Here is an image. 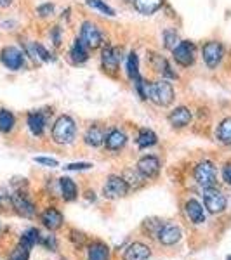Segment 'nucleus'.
Returning a JSON list of instances; mask_svg holds the SVG:
<instances>
[{
  "label": "nucleus",
  "instance_id": "nucleus-23",
  "mask_svg": "<svg viewBox=\"0 0 231 260\" xmlns=\"http://www.w3.org/2000/svg\"><path fill=\"white\" fill-rule=\"evenodd\" d=\"M60 187H61V194L66 201H73L77 198V186L70 177H63L60 179Z\"/></svg>",
  "mask_w": 231,
  "mask_h": 260
},
{
  "label": "nucleus",
  "instance_id": "nucleus-8",
  "mask_svg": "<svg viewBox=\"0 0 231 260\" xmlns=\"http://www.w3.org/2000/svg\"><path fill=\"white\" fill-rule=\"evenodd\" d=\"M80 39L89 49H98L99 45L103 44V37H101L98 26H96L94 23H91V21H85V23L82 24Z\"/></svg>",
  "mask_w": 231,
  "mask_h": 260
},
{
  "label": "nucleus",
  "instance_id": "nucleus-19",
  "mask_svg": "<svg viewBox=\"0 0 231 260\" xmlns=\"http://www.w3.org/2000/svg\"><path fill=\"white\" fill-rule=\"evenodd\" d=\"M70 56H71V59L75 62H78V64H80V62H85L89 59V47L83 44L82 39H77L73 42V47L70 50Z\"/></svg>",
  "mask_w": 231,
  "mask_h": 260
},
{
  "label": "nucleus",
  "instance_id": "nucleus-21",
  "mask_svg": "<svg viewBox=\"0 0 231 260\" xmlns=\"http://www.w3.org/2000/svg\"><path fill=\"white\" fill-rule=\"evenodd\" d=\"M163 0H134V6H136V9L141 12V14H153V12H157L158 9L162 7Z\"/></svg>",
  "mask_w": 231,
  "mask_h": 260
},
{
  "label": "nucleus",
  "instance_id": "nucleus-41",
  "mask_svg": "<svg viewBox=\"0 0 231 260\" xmlns=\"http://www.w3.org/2000/svg\"><path fill=\"white\" fill-rule=\"evenodd\" d=\"M52 40H54V45H60L61 44V30L57 26L52 30Z\"/></svg>",
  "mask_w": 231,
  "mask_h": 260
},
{
  "label": "nucleus",
  "instance_id": "nucleus-26",
  "mask_svg": "<svg viewBox=\"0 0 231 260\" xmlns=\"http://www.w3.org/2000/svg\"><path fill=\"white\" fill-rule=\"evenodd\" d=\"M217 139L226 146L231 144V118L221 121V125L217 127Z\"/></svg>",
  "mask_w": 231,
  "mask_h": 260
},
{
  "label": "nucleus",
  "instance_id": "nucleus-20",
  "mask_svg": "<svg viewBox=\"0 0 231 260\" xmlns=\"http://www.w3.org/2000/svg\"><path fill=\"white\" fill-rule=\"evenodd\" d=\"M28 127L33 136H42L45 128V116L40 111H33L28 115Z\"/></svg>",
  "mask_w": 231,
  "mask_h": 260
},
{
  "label": "nucleus",
  "instance_id": "nucleus-29",
  "mask_svg": "<svg viewBox=\"0 0 231 260\" xmlns=\"http://www.w3.org/2000/svg\"><path fill=\"white\" fill-rule=\"evenodd\" d=\"M40 241V233L37 229H28L26 233L21 236V241H19V245H23L24 248H28V250H32V246L35 245V243H39Z\"/></svg>",
  "mask_w": 231,
  "mask_h": 260
},
{
  "label": "nucleus",
  "instance_id": "nucleus-2",
  "mask_svg": "<svg viewBox=\"0 0 231 260\" xmlns=\"http://www.w3.org/2000/svg\"><path fill=\"white\" fill-rule=\"evenodd\" d=\"M77 134V125L70 116H60L52 127V139L57 144H70L75 139Z\"/></svg>",
  "mask_w": 231,
  "mask_h": 260
},
{
  "label": "nucleus",
  "instance_id": "nucleus-18",
  "mask_svg": "<svg viewBox=\"0 0 231 260\" xmlns=\"http://www.w3.org/2000/svg\"><path fill=\"white\" fill-rule=\"evenodd\" d=\"M125 142H127V136H125L124 132H120V130H111V132H108V136L104 137V144L111 151L122 149L125 146Z\"/></svg>",
  "mask_w": 231,
  "mask_h": 260
},
{
  "label": "nucleus",
  "instance_id": "nucleus-25",
  "mask_svg": "<svg viewBox=\"0 0 231 260\" xmlns=\"http://www.w3.org/2000/svg\"><path fill=\"white\" fill-rule=\"evenodd\" d=\"M85 142L92 148H98L104 142V132L99 127H91L85 134Z\"/></svg>",
  "mask_w": 231,
  "mask_h": 260
},
{
  "label": "nucleus",
  "instance_id": "nucleus-39",
  "mask_svg": "<svg viewBox=\"0 0 231 260\" xmlns=\"http://www.w3.org/2000/svg\"><path fill=\"white\" fill-rule=\"evenodd\" d=\"M40 243L42 245H45L49 250H56V240H54V236H47V238H40Z\"/></svg>",
  "mask_w": 231,
  "mask_h": 260
},
{
  "label": "nucleus",
  "instance_id": "nucleus-4",
  "mask_svg": "<svg viewBox=\"0 0 231 260\" xmlns=\"http://www.w3.org/2000/svg\"><path fill=\"white\" fill-rule=\"evenodd\" d=\"M204 203H205V208L211 213H221V212H224L228 201H226V196L222 194L219 189H216V187H207V189H204Z\"/></svg>",
  "mask_w": 231,
  "mask_h": 260
},
{
  "label": "nucleus",
  "instance_id": "nucleus-27",
  "mask_svg": "<svg viewBox=\"0 0 231 260\" xmlns=\"http://www.w3.org/2000/svg\"><path fill=\"white\" fill-rule=\"evenodd\" d=\"M14 123H16V118L11 111L7 110H0V132L7 134L14 128Z\"/></svg>",
  "mask_w": 231,
  "mask_h": 260
},
{
  "label": "nucleus",
  "instance_id": "nucleus-43",
  "mask_svg": "<svg viewBox=\"0 0 231 260\" xmlns=\"http://www.w3.org/2000/svg\"><path fill=\"white\" fill-rule=\"evenodd\" d=\"M226 260H231V255H229V257H228V258H226Z\"/></svg>",
  "mask_w": 231,
  "mask_h": 260
},
{
  "label": "nucleus",
  "instance_id": "nucleus-14",
  "mask_svg": "<svg viewBox=\"0 0 231 260\" xmlns=\"http://www.w3.org/2000/svg\"><path fill=\"white\" fill-rule=\"evenodd\" d=\"M169 121H170V125L174 128H183V127H186V125H190V121H191V111L188 110V108H176L174 111L169 115Z\"/></svg>",
  "mask_w": 231,
  "mask_h": 260
},
{
  "label": "nucleus",
  "instance_id": "nucleus-35",
  "mask_svg": "<svg viewBox=\"0 0 231 260\" xmlns=\"http://www.w3.org/2000/svg\"><path fill=\"white\" fill-rule=\"evenodd\" d=\"M30 258V250L24 248L23 245L16 246L14 250H12V253L9 255V260H28Z\"/></svg>",
  "mask_w": 231,
  "mask_h": 260
},
{
  "label": "nucleus",
  "instance_id": "nucleus-38",
  "mask_svg": "<svg viewBox=\"0 0 231 260\" xmlns=\"http://www.w3.org/2000/svg\"><path fill=\"white\" fill-rule=\"evenodd\" d=\"M37 163H40V165H45V167H50V169H54V167H57V160H54V158H44V156H39L35 158Z\"/></svg>",
  "mask_w": 231,
  "mask_h": 260
},
{
  "label": "nucleus",
  "instance_id": "nucleus-10",
  "mask_svg": "<svg viewBox=\"0 0 231 260\" xmlns=\"http://www.w3.org/2000/svg\"><path fill=\"white\" fill-rule=\"evenodd\" d=\"M120 59H122L120 49L111 47V45L104 47L103 56H101V61H103V68H104V71H110V73H115V71L119 70Z\"/></svg>",
  "mask_w": 231,
  "mask_h": 260
},
{
  "label": "nucleus",
  "instance_id": "nucleus-16",
  "mask_svg": "<svg viewBox=\"0 0 231 260\" xmlns=\"http://www.w3.org/2000/svg\"><path fill=\"white\" fill-rule=\"evenodd\" d=\"M184 210H186V215L190 217V220L193 224H204L205 222L204 207H201L196 200H188L186 205H184Z\"/></svg>",
  "mask_w": 231,
  "mask_h": 260
},
{
  "label": "nucleus",
  "instance_id": "nucleus-13",
  "mask_svg": "<svg viewBox=\"0 0 231 260\" xmlns=\"http://www.w3.org/2000/svg\"><path fill=\"white\" fill-rule=\"evenodd\" d=\"M157 236L162 245L170 246V245H176V243L181 240V229L176 228V225H162Z\"/></svg>",
  "mask_w": 231,
  "mask_h": 260
},
{
  "label": "nucleus",
  "instance_id": "nucleus-42",
  "mask_svg": "<svg viewBox=\"0 0 231 260\" xmlns=\"http://www.w3.org/2000/svg\"><path fill=\"white\" fill-rule=\"evenodd\" d=\"M11 2H12V0H0V7H7V6H11Z\"/></svg>",
  "mask_w": 231,
  "mask_h": 260
},
{
  "label": "nucleus",
  "instance_id": "nucleus-17",
  "mask_svg": "<svg viewBox=\"0 0 231 260\" xmlns=\"http://www.w3.org/2000/svg\"><path fill=\"white\" fill-rule=\"evenodd\" d=\"M42 222H44V225L50 231H56L60 229L63 225V215L60 210H56V208H47L44 213H42Z\"/></svg>",
  "mask_w": 231,
  "mask_h": 260
},
{
  "label": "nucleus",
  "instance_id": "nucleus-11",
  "mask_svg": "<svg viewBox=\"0 0 231 260\" xmlns=\"http://www.w3.org/2000/svg\"><path fill=\"white\" fill-rule=\"evenodd\" d=\"M137 170L142 177L151 179L157 177L158 172H160V161H158L157 156H142L139 161H137Z\"/></svg>",
  "mask_w": 231,
  "mask_h": 260
},
{
  "label": "nucleus",
  "instance_id": "nucleus-6",
  "mask_svg": "<svg viewBox=\"0 0 231 260\" xmlns=\"http://www.w3.org/2000/svg\"><path fill=\"white\" fill-rule=\"evenodd\" d=\"M0 61H2L4 66L9 68L11 71H18L23 68L24 56H23V52L16 47H4L2 52H0Z\"/></svg>",
  "mask_w": 231,
  "mask_h": 260
},
{
  "label": "nucleus",
  "instance_id": "nucleus-9",
  "mask_svg": "<svg viewBox=\"0 0 231 260\" xmlns=\"http://www.w3.org/2000/svg\"><path fill=\"white\" fill-rule=\"evenodd\" d=\"M201 52H204L205 64H207L209 68H217V64H219L222 59L224 50H222V45L219 42H207V44L204 45V49H201Z\"/></svg>",
  "mask_w": 231,
  "mask_h": 260
},
{
  "label": "nucleus",
  "instance_id": "nucleus-3",
  "mask_svg": "<svg viewBox=\"0 0 231 260\" xmlns=\"http://www.w3.org/2000/svg\"><path fill=\"white\" fill-rule=\"evenodd\" d=\"M195 179L204 189L207 187H214L217 182V174H216V167L211 161H201L196 165L195 169Z\"/></svg>",
  "mask_w": 231,
  "mask_h": 260
},
{
  "label": "nucleus",
  "instance_id": "nucleus-5",
  "mask_svg": "<svg viewBox=\"0 0 231 260\" xmlns=\"http://www.w3.org/2000/svg\"><path fill=\"white\" fill-rule=\"evenodd\" d=\"M129 189H131V187H129V184L125 182L124 177L111 175V177L106 180V184H104L103 192H104V196H106V198L117 200V198H124V196H127Z\"/></svg>",
  "mask_w": 231,
  "mask_h": 260
},
{
  "label": "nucleus",
  "instance_id": "nucleus-7",
  "mask_svg": "<svg viewBox=\"0 0 231 260\" xmlns=\"http://www.w3.org/2000/svg\"><path fill=\"white\" fill-rule=\"evenodd\" d=\"M174 59L181 66H191L195 62V44L193 42H179V45L174 50Z\"/></svg>",
  "mask_w": 231,
  "mask_h": 260
},
{
  "label": "nucleus",
  "instance_id": "nucleus-31",
  "mask_svg": "<svg viewBox=\"0 0 231 260\" xmlns=\"http://www.w3.org/2000/svg\"><path fill=\"white\" fill-rule=\"evenodd\" d=\"M163 40H165V47L169 50H174L179 45V37L174 30H165L163 31Z\"/></svg>",
  "mask_w": 231,
  "mask_h": 260
},
{
  "label": "nucleus",
  "instance_id": "nucleus-34",
  "mask_svg": "<svg viewBox=\"0 0 231 260\" xmlns=\"http://www.w3.org/2000/svg\"><path fill=\"white\" fill-rule=\"evenodd\" d=\"M139 170L137 172H132V170H125V182L129 184V187H139L142 184V180L139 177Z\"/></svg>",
  "mask_w": 231,
  "mask_h": 260
},
{
  "label": "nucleus",
  "instance_id": "nucleus-37",
  "mask_svg": "<svg viewBox=\"0 0 231 260\" xmlns=\"http://www.w3.org/2000/svg\"><path fill=\"white\" fill-rule=\"evenodd\" d=\"M65 169L66 170H89V169H92V163H83V161H80V163H70V165H66Z\"/></svg>",
  "mask_w": 231,
  "mask_h": 260
},
{
  "label": "nucleus",
  "instance_id": "nucleus-32",
  "mask_svg": "<svg viewBox=\"0 0 231 260\" xmlns=\"http://www.w3.org/2000/svg\"><path fill=\"white\" fill-rule=\"evenodd\" d=\"M87 6L92 7V9H98L99 12H103L106 16H115V11L110 6H106L103 0H87Z\"/></svg>",
  "mask_w": 231,
  "mask_h": 260
},
{
  "label": "nucleus",
  "instance_id": "nucleus-24",
  "mask_svg": "<svg viewBox=\"0 0 231 260\" xmlns=\"http://www.w3.org/2000/svg\"><path fill=\"white\" fill-rule=\"evenodd\" d=\"M155 144H157V134L150 128H141L139 136H137V146L141 149H145V148H151Z\"/></svg>",
  "mask_w": 231,
  "mask_h": 260
},
{
  "label": "nucleus",
  "instance_id": "nucleus-33",
  "mask_svg": "<svg viewBox=\"0 0 231 260\" xmlns=\"http://www.w3.org/2000/svg\"><path fill=\"white\" fill-rule=\"evenodd\" d=\"M32 56L33 57H39V59H42V61H50V54L45 50V47L42 44H39V42H35V44L32 45Z\"/></svg>",
  "mask_w": 231,
  "mask_h": 260
},
{
  "label": "nucleus",
  "instance_id": "nucleus-15",
  "mask_svg": "<svg viewBox=\"0 0 231 260\" xmlns=\"http://www.w3.org/2000/svg\"><path fill=\"white\" fill-rule=\"evenodd\" d=\"M151 257V251L142 243H132L124 253V260H148Z\"/></svg>",
  "mask_w": 231,
  "mask_h": 260
},
{
  "label": "nucleus",
  "instance_id": "nucleus-40",
  "mask_svg": "<svg viewBox=\"0 0 231 260\" xmlns=\"http://www.w3.org/2000/svg\"><path fill=\"white\" fill-rule=\"evenodd\" d=\"M222 179H224L226 184H229L231 186V163L224 167V170H222Z\"/></svg>",
  "mask_w": 231,
  "mask_h": 260
},
{
  "label": "nucleus",
  "instance_id": "nucleus-12",
  "mask_svg": "<svg viewBox=\"0 0 231 260\" xmlns=\"http://www.w3.org/2000/svg\"><path fill=\"white\" fill-rule=\"evenodd\" d=\"M11 203H12V207L16 208V212H18L19 215L28 217V219H32V217L35 215V207H33V203L24 198L21 192H16V194L11 196Z\"/></svg>",
  "mask_w": 231,
  "mask_h": 260
},
{
  "label": "nucleus",
  "instance_id": "nucleus-22",
  "mask_svg": "<svg viewBox=\"0 0 231 260\" xmlns=\"http://www.w3.org/2000/svg\"><path fill=\"white\" fill-rule=\"evenodd\" d=\"M89 260H110V248L101 241L92 243L89 246Z\"/></svg>",
  "mask_w": 231,
  "mask_h": 260
},
{
  "label": "nucleus",
  "instance_id": "nucleus-30",
  "mask_svg": "<svg viewBox=\"0 0 231 260\" xmlns=\"http://www.w3.org/2000/svg\"><path fill=\"white\" fill-rule=\"evenodd\" d=\"M127 73L132 80L139 78V59H137V54L136 52H131L129 54V61H127Z\"/></svg>",
  "mask_w": 231,
  "mask_h": 260
},
{
  "label": "nucleus",
  "instance_id": "nucleus-1",
  "mask_svg": "<svg viewBox=\"0 0 231 260\" xmlns=\"http://www.w3.org/2000/svg\"><path fill=\"white\" fill-rule=\"evenodd\" d=\"M146 95L158 106H169L174 101V89L167 80H160L146 85Z\"/></svg>",
  "mask_w": 231,
  "mask_h": 260
},
{
  "label": "nucleus",
  "instance_id": "nucleus-36",
  "mask_svg": "<svg viewBox=\"0 0 231 260\" xmlns=\"http://www.w3.org/2000/svg\"><path fill=\"white\" fill-rule=\"evenodd\" d=\"M37 12H39V16H42V18H47V16L54 12V6L52 4H42V6H39Z\"/></svg>",
  "mask_w": 231,
  "mask_h": 260
},
{
  "label": "nucleus",
  "instance_id": "nucleus-28",
  "mask_svg": "<svg viewBox=\"0 0 231 260\" xmlns=\"http://www.w3.org/2000/svg\"><path fill=\"white\" fill-rule=\"evenodd\" d=\"M151 62H153V68L157 70V71H160V73H163L165 77H170V78L176 77V73H172L170 66L167 64V61L163 59L162 56H157V54H153V56H151Z\"/></svg>",
  "mask_w": 231,
  "mask_h": 260
}]
</instances>
